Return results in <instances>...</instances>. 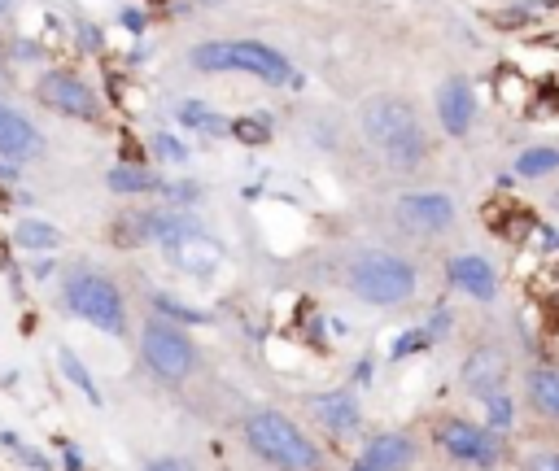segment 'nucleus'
I'll list each match as a JSON object with an SVG mask.
<instances>
[{"label": "nucleus", "mask_w": 559, "mask_h": 471, "mask_svg": "<svg viewBox=\"0 0 559 471\" xmlns=\"http://www.w3.org/2000/svg\"><path fill=\"white\" fill-rule=\"evenodd\" d=\"M363 136L372 140L380 157H385L389 166H398V171L415 166L428 149L420 118H415V110L407 101H398V96H372V101L363 105Z\"/></svg>", "instance_id": "obj_1"}, {"label": "nucleus", "mask_w": 559, "mask_h": 471, "mask_svg": "<svg viewBox=\"0 0 559 471\" xmlns=\"http://www.w3.org/2000/svg\"><path fill=\"white\" fill-rule=\"evenodd\" d=\"M245 441L254 445V454L263 458V463L280 467V471H315L319 467L315 441L306 437L293 419L276 415V410H263V415L249 419V424H245Z\"/></svg>", "instance_id": "obj_2"}, {"label": "nucleus", "mask_w": 559, "mask_h": 471, "mask_svg": "<svg viewBox=\"0 0 559 471\" xmlns=\"http://www.w3.org/2000/svg\"><path fill=\"white\" fill-rule=\"evenodd\" d=\"M193 66L197 70H245V75H258L263 83H293V66L284 62L271 44L258 40H210L193 48Z\"/></svg>", "instance_id": "obj_3"}, {"label": "nucleus", "mask_w": 559, "mask_h": 471, "mask_svg": "<svg viewBox=\"0 0 559 471\" xmlns=\"http://www.w3.org/2000/svg\"><path fill=\"white\" fill-rule=\"evenodd\" d=\"M350 288L372 306H402L415 293V271L394 253H359L350 267Z\"/></svg>", "instance_id": "obj_4"}, {"label": "nucleus", "mask_w": 559, "mask_h": 471, "mask_svg": "<svg viewBox=\"0 0 559 471\" xmlns=\"http://www.w3.org/2000/svg\"><path fill=\"white\" fill-rule=\"evenodd\" d=\"M66 306L79 314V319L97 323L101 332H123L127 328V310H123V293L97 271H75L66 280Z\"/></svg>", "instance_id": "obj_5"}, {"label": "nucleus", "mask_w": 559, "mask_h": 471, "mask_svg": "<svg viewBox=\"0 0 559 471\" xmlns=\"http://www.w3.org/2000/svg\"><path fill=\"white\" fill-rule=\"evenodd\" d=\"M140 354H145L149 371H158L162 380H184L188 371L197 367L193 341H188L180 328H171L166 319L145 323V332H140Z\"/></svg>", "instance_id": "obj_6"}, {"label": "nucleus", "mask_w": 559, "mask_h": 471, "mask_svg": "<svg viewBox=\"0 0 559 471\" xmlns=\"http://www.w3.org/2000/svg\"><path fill=\"white\" fill-rule=\"evenodd\" d=\"M398 219L407 232H446L455 223V201L446 192H411L398 201Z\"/></svg>", "instance_id": "obj_7"}, {"label": "nucleus", "mask_w": 559, "mask_h": 471, "mask_svg": "<svg viewBox=\"0 0 559 471\" xmlns=\"http://www.w3.org/2000/svg\"><path fill=\"white\" fill-rule=\"evenodd\" d=\"M40 101H49L53 110H62L70 118H97V96L88 92V83L75 75H62V70L40 83Z\"/></svg>", "instance_id": "obj_8"}, {"label": "nucleus", "mask_w": 559, "mask_h": 471, "mask_svg": "<svg viewBox=\"0 0 559 471\" xmlns=\"http://www.w3.org/2000/svg\"><path fill=\"white\" fill-rule=\"evenodd\" d=\"M437 118L450 136H463L477 118V96H472V83L468 79H446L442 92H437Z\"/></svg>", "instance_id": "obj_9"}, {"label": "nucleus", "mask_w": 559, "mask_h": 471, "mask_svg": "<svg viewBox=\"0 0 559 471\" xmlns=\"http://www.w3.org/2000/svg\"><path fill=\"white\" fill-rule=\"evenodd\" d=\"M442 445L459 458V463H481V467H490L494 458H498V441H494L485 428H472V424H446V428H442Z\"/></svg>", "instance_id": "obj_10"}, {"label": "nucleus", "mask_w": 559, "mask_h": 471, "mask_svg": "<svg viewBox=\"0 0 559 471\" xmlns=\"http://www.w3.org/2000/svg\"><path fill=\"white\" fill-rule=\"evenodd\" d=\"M44 149V136L35 131L27 118L9 105H0V157H14V162H27Z\"/></svg>", "instance_id": "obj_11"}, {"label": "nucleus", "mask_w": 559, "mask_h": 471, "mask_svg": "<svg viewBox=\"0 0 559 471\" xmlns=\"http://www.w3.org/2000/svg\"><path fill=\"white\" fill-rule=\"evenodd\" d=\"M446 275H450V284L463 288L468 297H477V301L494 297V267L485 258H477V253H459V258H450Z\"/></svg>", "instance_id": "obj_12"}, {"label": "nucleus", "mask_w": 559, "mask_h": 471, "mask_svg": "<svg viewBox=\"0 0 559 471\" xmlns=\"http://www.w3.org/2000/svg\"><path fill=\"white\" fill-rule=\"evenodd\" d=\"M411 458H415L411 437H402V432H385V437H376L363 450V467L367 471H402Z\"/></svg>", "instance_id": "obj_13"}, {"label": "nucleus", "mask_w": 559, "mask_h": 471, "mask_svg": "<svg viewBox=\"0 0 559 471\" xmlns=\"http://www.w3.org/2000/svg\"><path fill=\"white\" fill-rule=\"evenodd\" d=\"M315 415L324 419L332 432H350L354 424H359V402H354L350 393H328V397L315 402Z\"/></svg>", "instance_id": "obj_14"}, {"label": "nucleus", "mask_w": 559, "mask_h": 471, "mask_svg": "<svg viewBox=\"0 0 559 471\" xmlns=\"http://www.w3.org/2000/svg\"><path fill=\"white\" fill-rule=\"evenodd\" d=\"M529 393H533V406H538L542 415L559 419V371H551V367L533 371V376H529Z\"/></svg>", "instance_id": "obj_15"}, {"label": "nucleus", "mask_w": 559, "mask_h": 471, "mask_svg": "<svg viewBox=\"0 0 559 471\" xmlns=\"http://www.w3.org/2000/svg\"><path fill=\"white\" fill-rule=\"evenodd\" d=\"M57 358H62V371H66V380H70V384H79V393H83V397H88V402H92V406H101V393H97V380H92V376H88V367H83V362H79L75 354H70V349H57Z\"/></svg>", "instance_id": "obj_16"}, {"label": "nucleus", "mask_w": 559, "mask_h": 471, "mask_svg": "<svg viewBox=\"0 0 559 471\" xmlns=\"http://www.w3.org/2000/svg\"><path fill=\"white\" fill-rule=\"evenodd\" d=\"M14 236H18V245H22V249H53L57 240H62V236H57V227L40 223V219H22Z\"/></svg>", "instance_id": "obj_17"}, {"label": "nucleus", "mask_w": 559, "mask_h": 471, "mask_svg": "<svg viewBox=\"0 0 559 471\" xmlns=\"http://www.w3.org/2000/svg\"><path fill=\"white\" fill-rule=\"evenodd\" d=\"M110 188L114 192H149V188H158V179H153L149 171H140V166H114Z\"/></svg>", "instance_id": "obj_18"}, {"label": "nucleus", "mask_w": 559, "mask_h": 471, "mask_svg": "<svg viewBox=\"0 0 559 471\" xmlns=\"http://www.w3.org/2000/svg\"><path fill=\"white\" fill-rule=\"evenodd\" d=\"M555 166H559V149H529V153L516 162V171L525 175V179H538V175H546V171H555Z\"/></svg>", "instance_id": "obj_19"}, {"label": "nucleus", "mask_w": 559, "mask_h": 471, "mask_svg": "<svg viewBox=\"0 0 559 471\" xmlns=\"http://www.w3.org/2000/svg\"><path fill=\"white\" fill-rule=\"evenodd\" d=\"M180 118L188 127H201V131H223V123L214 118V110H206V105H197V101H184L180 105Z\"/></svg>", "instance_id": "obj_20"}, {"label": "nucleus", "mask_w": 559, "mask_h": 471, "mask_svg": "<svg viewBox=\"0 0 559 471\" xmlns=\"http://www.w3.org/2000/svg\"><path fill=\"white\" fill-rule=\"evenodd\" d=\"M0 441H5V445H9V450H14V454L22 458V463H27V467H35V471H53V463H49V458H44L40 450H31V445H27V441H18V437H14V432H5V437H0Z\"/></svg>", "instance_id": "obj_21"}, {"label": "nucleus", "mask_w": 559, "mask_h": 471, "mask_svg": "<svg viewBox=\"0 0 559 471\" xmlns=\"http://www.w3.org/2000/svg\"><path fill=\"white\" fill-rule=\"evenodd\" d=\"M153 306H158L162 314H171V319H184V323H206V314H201V310H188V306H180V301H171V297H153Z\"/></svg>", "instance_id": "obj_22"}, {"label": "nucleus", "mask_w": 559, "mask_h": 471, "mask_svg": "<svg viewBox=\"0 0 559 471\" xmlns=\"http://www.w3.org/2000/svg\"><path fill=\"white\" fill-rule=\"evenodd\" d=\"M236 136L245 144H263L271 136V127H267V118H241V123H236Z\"/></svg>", "instance_id": "obj_23"}, {"label": "nucleus", "mask_w": 559, "mask_h": 471, "mask_svg": "<svg viewBox=\"0 0 559 471\" xmlns=\"http://www.w3.org/2000/svg\"><path fill=\"white\" fill-rule=\"evenodd\" d=\"M153 149H158L166 162H184V144L171 140V136H158V140H153Z\"/></svg>", "instance_id": "obj_24"}, {"label": "nucleus", "mask_w": 559, "mask_h": 471, "mask_svg": "<svg viewBox=\"0 0 559 471\" xmlns=\"http://www.w3.org/2000/svg\"><path fill=\"white\" fill-rule=\"evenodd\" d=\"M490 419H494V424H507V419H511V402L498 389L490 393Z\"/></svg>", "instance_id": "obj_25"}, {"label": "nucleus", "mask_w": 559, "mask_h": 471, "mask_svg": "<svg viewBox=\"0 0 559 471\" xmlns=\"http://www.w3.org/2000/svg\"><path fill=\"white\" fill-rule=\"evenodd\" d=\"M145 471H193V463H184V458H153V463H145Z\"/></svg>", "instance_id": "obj_26"}, {"label": "nucleus", "mask_w": 559, "mask_h": 471, "mask_svg": "<svg viewBox=\"0 0 559 471\" xmlns=\"http://www.w3.org/2000/svg\"><path fill=\"white\" fill-rule=\"evenodd\" d=\"M533 471H559V454H538L533 458Z\"/></svg>", "instance_id": "obj_27"}, {"label": "nucleus", "mask_w": 559, "mask_h": 471, "mask_svg": "<svg viewBox=\"0 0 559 471\" xmlns=\"http://www.w3.org/2000/svg\"><path fill=\"white\" fill-rule=\"evenodd\" d=\"M9 9H14V0H0V18H5V14H9Z\"/></svg>", "instance_id": "obj_28"}]
</instances>
